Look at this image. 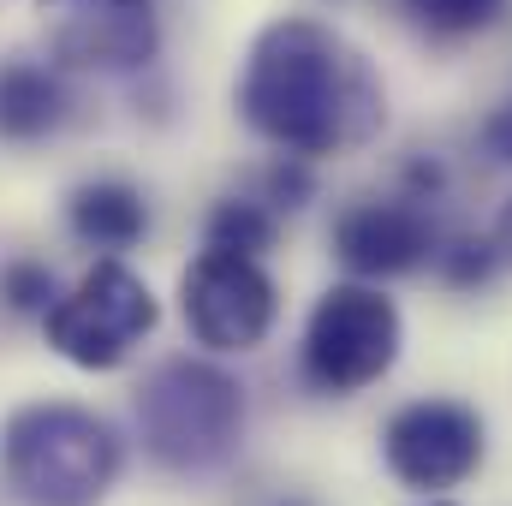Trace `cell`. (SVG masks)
<instances>
[{"instance_id": "cell-3", "label": "cell", "mask_w": 512, "mask_h": 506, "mask_svg": "<svg viewBox=\"0 0 512 506\" xmlns=\"http://www.w3.org/2000/svg\"><path fill=\"white\" fill-rule=\"evenodd\" d=\"M143 453L173 477H203L239 453L245 387L209 358H167L137 387Z\"/></svg>"}, {"instance_id": "cell-20", "label": "cell", "mask_w": 512, "mask_h": 506, "mask_svg": "<svg viewBox=\"0 0 512 506\" xmlns=\"http://www.w3.org/2000/svg\"><path fill=\"white\" fill-rule=\"evenodd\" d=\"M423 506H453V501H423Z\"/></svg>"}, {"instance_id": "cell-17", "label": "cell", "mask_w": 512, "mask_h": 506, "mask_svg": "<svg viewBox=\"0 0 512 506\" xmlns=\"http://www.w3.org/2000/svg\"><path fill=\"white\" fill-rule=\"evenodd\" d=\"M483 149H489V161L512 167V102L489 114V126H483Z\"/></svg>"}, {"instance_id": "cell-19", "label": "cell", "mask_w": 512, "mask_h": 506, "mask_svg": "<svg viewBox=\"0 0 512 506\" xmlns=\"http://www.w3.org/2000/svg\"><path fill=\"white\" fill-rule=\"evenodd\" d=\"M274 506H310V501H298V495H286V501H274Z\"/></svg>"}, {"instance_id": "cell-15", "label": "cell", "mask_w": 512, "mask_h": 506, "mask_svg": "<svg viewBox=\"0 0 512 506\" xmlns=\"http://www.w3.org/2000/svg\"><path fill=\"white\" fill-rule=\"evenodd\" d=\"M435 262H441V280H447V286H459V292L489 286V274L501 268L495 239H453L447 251H435Z\"/></svg>"}, {"instance_id": "cell-12", "label": "cell", "mask_w": 512, "mask_h": 506, "mask_svg": "<svg viewBox=\"0 0 512 506\" xmlns=\"http://www.w3.org/2000/svg\"><path fill=\"white\" fill-rule=\"evenodd\" d=\"M203 245H221V251H251L262 256L274 245V215L262 203H245V197H221L209 209V227H203Z\"/></svg>"}, {"instance_id": "cell-11", "label": "cell", "mask_w": 512, "mask_h": 506, "mask_svg": "<svg viewBox=\"0 0 512 506\" xmlns=\"http://www.w3.org/2000/svg\"><path fill=\"white\" fill-rule=\"evenodd\" d=\"M66 84L60 72L36 66V60H6L0 66V137L6 143H36L66 120Z\"/></svg>"}, {"instance_id": "cell-5", "label": "cell", "mask_w": 512, "mask_h": 506, "mask_svg": "<svg viewBox=\"0 0 512 506\" xmlns=\"http://www.w3.org/2000/svg\"><path fill=\"white\" fill-rule=\"evenodd\" d=\"M155 292L143 274H131L120 256H102L72 292H60L42 316L48 346L72 370H120L131 352L155 334Z\"/></svg>"}, {"instance_id": "cell-8", "label": "cell", "mask_w": 512, "mask_h": 506, "mask_svg": "<svg viewBox=\"0 0 512 506\" xmlns=\"http://www.w3.org/2000/svg\"><path fill=\"white\" fill-rule=\"evenodd\" d=\"M48 54L72 72H137L161 48L155 0H36Z\"/></svg>"}, {"instance_id": "cell-14", "label": "cell", "mask_w": 512, "mask_h": 506, "mask_svg": "<svg viewBox=\"0 0 512 506\" xmlns=\"http://www.w3.org/2000/svg\"><path fill=\"white\" fill-rule=\"evenodd\" d=\"M0 298H6V310H18V316H48V304H54L60 292H54L48 262H6V268H0Z\"/></svg>"}, {"instance_id": "cell-18", "label": "cell", "mask_w": 512, "mask_h": 506, "mask_svg": "<svg viewBox=\"0 0 512 506\" xmlns=\"http://www.w3.org/2000/svg\"><path fill=\"white\" fill-rule=\"evenodd\" d=\"M489 239H495V256L512 268V197H507V209H501V221H495V233H489Z\"/></svg>"}, {"instance_id": "cell-13", "label": "cell", "mask_w": 512, "mask_h": 506, "mask_svg": "<svg viewBox=\"0 0 512 506\" xmlns=\"http://www.w3.org/2000/svg\"><path fill=\"white\" fill-rule=\"evenodd\" d=\"M399 6L429 36H477L501 18V0H399Z\"/></svg>"}, {"instance_id": "cell-1", "label": "cell", "mask_w": 512, "mask_h": 506, "mask_svg": "<svg viewBox=\"0 0 512 506\" xmlns=\"http://www.w3.org/2000/svg\"><path fill=\"white\" fill-rule=\"evenodd\" d=\"M239 114L280 155H346L387 126V96L370 60L316 18L268 24L245 54Z\"/></svg>"}, {"instance_id": "cell-7", "label": "cell", "mask_w": 512, "mask_h": 506, "mask_svg": "<svg viewBox=\"0 0 512 506\" xmlns=\"http://www.w3.org/2000/svg\"><path fill=\"white\" fill-rule=\"evenodd\" d=\"M483 453H489V429L459 399H411V405H399L387 417L382 429L387 471L405 489H417V495L459 489L465 477H477Z\"/></svg>"}, {"instance_id": "cell-4", "label": "cell", "mask_w": 512, "mask_h": 506, "mask_svg": "<svg viewBox=\"0 0 512 506\" xmlns=\"http://www.w3.org/2000/svg\"><path fill=\"white\" fill-rule=\"evenodd\" d=\"M399 346H405L399 304L387 298L382 286L346 280V286H328L316 298V310L304 322L298 364H304V381L316 393L352 399V393L376 387L399 364Z\"/></svg>"}, {"instance_id": "cell-2", "label": "cell", "mask_w": 512, "mask_h": 506, "mask_svg": "<svg viewBox=\"0 0 512 506\" xmlns=\"http://www.w3.org/2000/svg\"><path fill=\"white\" fill-rule=\"evenodd\" d=\"M126 447L84 405H18L0 423V477L18 506H102L120 483Z\"/></svg>"}, {"instance_id": "cell-6", "label": "cell", "mask_w": 512, "mask_h": 506, "mask_svg": "<svg viewBox=\"0 0 512 506\" xmlns=\"http://www.w3.org/2000/svg\"><path fill=\"white\" fill-rule=\"evenodd\" d=\"M179 316L209 352H256L280 316V286L251 251L203 245V256L179 280Z\"/></svg>"}, {"instance_id": "cell-10", "label": "cell", "mask_w": 512, "mask_h": 506, "mask_svg": "<svg viewBox=\"0 0 512 506\" xmlns=\"http://www.w3.org/2000/svg\"><path fill=\"white\" fill-rule=\"evenodd\" d=\"M66 227L90 251H131L149 233V203L126 179H84L66 197Z\"/></svg>"}, {"instance_id": "cell-16", "label": "cell", "mask_w": 512, "mask_h": 506, "mask_svg": "<svg viewBox=\"0 0 512 506\" xmlns=\"http://www.w3.org/2000/svg\"><path fill=\"white\" fill-rule=\"evenodd\" d=\"M268 191H274V203H280V209H304V197H310L304 155H280V167L268 173Z\"/></svg>"}, {"instance_id": "cell-9", "label": "cell", "mask_w": 512, "mask_h": 506, "mask_svg": "<svg viewBox=\"0 0 512 506\" xmlns=\"http://www.w3.org/2000/svg\"><path fill=\"white\" fill-rule=\"evenodd\" d=\"M334 256L358 280H393L435 256V221L411 203H352L334 221Z\"/></svg>"}]
</instances>
